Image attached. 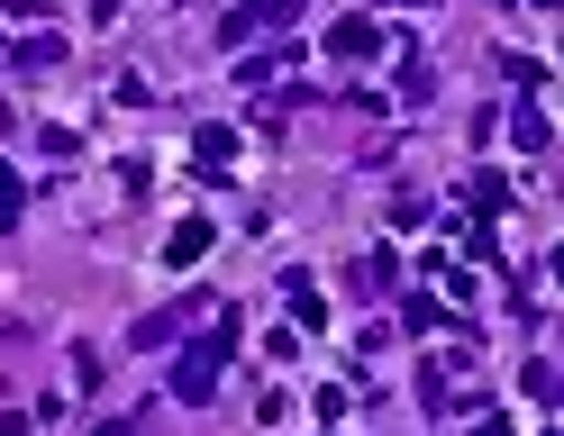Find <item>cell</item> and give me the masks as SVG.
Masks as SVG:
<instances>
[{
	"mask_svg": "<svg viewBox=\"0 0 564 436\" xmlns=\"http://www.w3.org/2000/svg\"><path fill=\"white\" fill-rule=\"evenodd\" d=\"M228 346H237V318H219L200 346H183V363H173V400H209V391H219V363H228Z\"/></svg>",
	"mask_w": 564,
	"mask_h": 436,
	"instance_id": "6da1fadb",
	"label": "cell"
},
{
	"mask_svg": "<svg viewBox=\"0 0 564 436\" xmlns=\"http://www.w3.org/2000/svg\"><path fill=\"white\" fill-rule=\"evenodd\" d=\"M183 318H200V291H183V301H173V309H155L147 327H137V346H164V337H173V327H183Z\"/></svg>",
	"mask_w": 564,
	"mask_h": 436,
	"instance_id": "7a4b0ae2",
	"label": "cell"
},
{
	"mask_svg": "<svg viewBox=\"0 0 564 436\" xmlns=\"http://www.w3.org/2000/svg\"><path fill=\"white\" fill-rule=\"evenodd\" d=\"M373 46H382L373 19H337V28H328V55H373Z\"/></svg>",
	"mask_w": 564,
	"mask_h": 436,
	"instance_id": "3957f363",
	"label": "cell"
},
{
	"mask_svg": "<svg viewBox=\"0 0 564 436\" xmlns=\"http://www.w3.org/2000/svg\"><path fill=\"white\" fill-rule=\"evenodd\" d=\"M519 145H528V155H546V109H538V91H519Z\"/></svg>",
	"mask_w": 564,
	"mask_h": 436,
	"instance_id": "277c9868",
	"label": "cell"
},
{
	"mask_svg": "<svg viewBox=\"0 0 564 436\" xmlns=\"http://www.w3.org/2000/svg\"><path fill=\"white\" fill-rule=\"evenodd\" d=\"M10 64H19V73H55V64H64V36H28Z\"/></svg>",
	"mask_w": 564,
	"mask_h": 436,
	"instance_id": "5b68a950",
	"label": "cell"
},
{
	"mask_svg": "<svg viewBox=\"0 0 564 436\" xmlns=\"http://www.w3.org/2000/svg\"><path fill=\"white\" fill-rule=\"evenodd\" d=\"M192 145H200V164H209V173H219V164H228V155H237V137H228V128H200V137H192Z\"/></svg>",
	"mask_w": 564,
	"mask_h": 436,
	"instance_id": "8992f818",
	"label": "cell"
},
{
	"mask_svg": "<svg viewBox=\"0 0 564 436\" xmlns=\"http://www.w3.org/2000/svg\"><path fill=\"white\" fill-rule=\"evenodd\" d=\"M474 209H510V182L501 173H474Z\"/></svg>",
	"mask_w": 564,
	"mask_h": 436,
	"instance_id": "52a82bcc",
	"label": "cell"
},
{
	"mask_svg": "<svg viewBox=\"0 0 564 436\" xmlns=\"http://www.w3.org/2000/svg\"><path fill=\"white\" fill-rule=\"evenodd\" d=\"M19 209H28V192H19V173H10V164H0V228H10V218H19Z\"/></svg>",
	"mask_w": 564,
	"mask_h": 436,
	"instance_id": "ba28073f",
	"label": "cell"
},
{
	"mask_svg": "<svg viewBox=\"0 0 564 436\" xmlns=\"http://www.w3.org/2000/svg\"><path fill=\"white\" fill-rule=\"evenodd\" d=\"M474 436H510V418H501V410H491V418H482V427H474Z\"/></svg>",
	"mask_w": 564,
	"mask_h": 436,
	"instance_id": "9c48e42d",
	"label": "cell"
},
{
	"mask_svg": "<svg viewBox=\"0 0 564 436\" xmlns=\"http://www.w3.org/2000/svg\"><path fill=\"white\" fill-rule=\"evenodd\" d=\"M0 436H28V418H0Z\"/></svg>",
	"mask_w": 564,
	"mask_h": 436,
	"instance_id": "30bf717a",
	"label": "cell"
}]
</instances>
